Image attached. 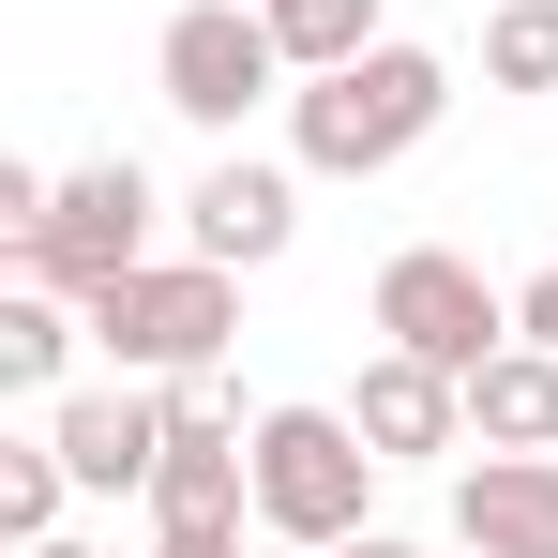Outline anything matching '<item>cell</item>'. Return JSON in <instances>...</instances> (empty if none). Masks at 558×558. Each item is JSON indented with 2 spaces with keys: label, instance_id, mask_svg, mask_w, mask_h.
Listing matches in <instances>:
<instances>
[{
  "label": "cell",
  "instance_id": "6da1fadb",
  "mask_svg": "<svg viewBox=\"0 0 558 558\" xmlns=\"http://www.w3.org/2000/svg\"><path fill=\"white\" fill-rule=\"evenodd\" d=\"M438 121H453V61H423V46H392V31H377L363 61H332V76L287 92V136H302L317 182H377V167H408Z\"/></svg>",
  "mask_w": 558,
  "mask_h": 558
},
{
  "label": "cell",
  "instance_id": "7a4b0ae2",
  "mask_svg": "<svg viewBox=\"0 0 558 558\" xmlns=\"http://www.w3.org/2000/svg\"><path fill=\"white\" fill-rule=\"evenodd\" d=\"M377 438L348 408H257V529L272 544H363V498H377Z\"/></svg>",
  "mask_w": 558,
  "mask_h": 558
},
{
  "label": "cell",
  "instance_id": "3957f363",
  "mask_svg": "<svg viewBox=\"0 0 558 558\" xmlns=\"http://www.w3.org/2000/svg\"><path fill=\"white\" fill-rule=\"evenodd\" d=\"M227 332H242V272L227 257H136L121 287H92V348L121 377H211Z\"/></svg>",
  "mask_w": 558,
  "mask_h": 558
},
{
  "label": "cell",
  "instance_id": "277c9868",
  "mask_svg": "<svg viewBox=\"0 0 558 558\" xmlns=\"http://www.w3.org/2000/svg\"><path fill=\"white\" fill-rule=\"evenodd\" d=\"M15 257H31V287H61V302H92V287H121L136 257H151V182H136V151H106V167H76V182L46 196V227H31Z\"/></svg>",
  "mask_w": 558,
  "mask_h": 558
},
{
  "label": "cell",
  "instance_id": "5b68a950",
  "mask_svg": "<svg viewBox=\"0 0 558 558\" xmlns=\"http://www.w3.org/2000/svg\"><path fill=\"white\" fill-rule=\"evenodd\" d=\"M377 332H392L408 363H453V377H483L498 348H513V302L468 272L453 242H408V257L377 272Z\"/></svg>",
  "mask_w": 558,
  "mask_h": 558
},
{
  "label": "cell",
  "instance_id": "8992f818",
  "mask_svg": "<svg viewBox=\"0 0 558 558\" xmlns=\"http://www.w3.org/2000/svg\"><path fill=\"white\" fill-rule=\"evenodd\" d=\"M151 76H167V106H182L196 136H227V121L287 76V46H272V15H257V0H182V15H167V46H151Z\"/></svg>",
  "mask_w": 558,
  "mask_h": 558
},
{
  "label": "cell",
  "instance_id": "52a82bcc",
  "mask_svg": "<svg viewBox=\"0 0 558 558\" xmlns=\"http://www.w3.org/2000/svg\"><path fill=\"white\" fill-rule=\"evenodd\" d=\"M348 423H363L392 468H423V453H453V438H468V377H453V363H408V348H377L363 392H348Z\"/></svg>",
  "mask_w": 558,
  "mask_h": 558
},
{
  "label": "cell",
  "instance_id": "ba28073f",
  "mask_svg": "<svg viewBox=\"0 0 558 558\" xmlns=\"http://www.w3.org/2000/svg\"><path fill=\"white\" fill-rule=\"evenodd\" d=\"M453 544L468 558H558V453H483L453 483Z\"/></svg>",
  "mask_w": 558,
  "mask_h": 558
},
{
  "label": "cell",
  "instance_id": "9c48e42d",
  "mask_svg": "<svg viewBox=\"0 0 558 558\" xmlns=\"http://www.w3.org/2000/svg\"><path fill=\"white\" fill-rule=\"evenodd\" d=\"M46 438H61V468H76L92 498H151V468H167V392H76Z\"/></svg>",
  "mask_w": 558,
  "mask_h": 558
},
{
  "label": "cell",
  "instance_id": "30bf717a",
  "mask_svg": "<svg viewBox=\"0 0 558 558\" xmlns=\"http://www.w3.org/2000/svg\"><path fill=\"white\" fill-rule=\"evenodd\" d=\"M182 227H196V257L257 272V257H287V227H302V182H287V167H257V151H227V167L182 196Z\"/></svg>",
  "mask_w": 558,
  "mask_h": 558
},
{
  "label": "cell",
  "instance_id": "8fae6325",
  "mask_svg": "<svg viewBox=\"0 0 558 558\" xmlns=\"http://www.w3.org/2000/svg\"><path fill=\"white\" fill-rule=\"evenodd\" d=\"M468 438H498V453H558V348H498V363L468 377Z\"/></svg>",
  "mask_w": 558,
  "mask_h": 558
},
{
  "label": "cell",
  "instance_id": "7c38bea8",
  "mask_svg": "<svg viewBox=\"0 0 558 558\" xmlns=\"http://www.w3.org/2000/svg\"><path fill=\"white\" fill-rule=\"evenodd\" d=\"M257 15H272V46L302 61V76H332V61L377 46V0H257Z\"/></svg>",
  "mask_w": 558,
  "mask_h": 558
},
{
  "label": "cell",
  "instance_id": "4fadbf2b",
  "mask_svg": "<svg viewBox=\"0 0 558 558\" xmlns=\"http://www.w3.org/2000/svg\"><path fill=\"white\" fill-rule=\"evenodd\" d=\"M61 348H76L61 287H15V302H0V392H46V377H61Z\"/></svg>",
  "mask_w": 558,
  "mask_h": 558
},
{
  "label": "cell",
  "instance_id": "5bb4252c",
  "mask_svg": "<svg viewBox=\"0 0 558 558\" xmlns=\"http://www.w3.org/2000/svg\"><path fill=\"white\" fill-rule=\"evenodd\" d=\"M483 76L498 92H558V0H498L483 15Z\"/></svg>",
  "mask_w": 558,
  "mask_h": 558
},
{
  "label": "cell",
  "instance_id": "9a60e30c",
  "mask_svg": "<svg viewBox=\"0 0 558 558\" xmlns=\"http://www.w3.org/2000/svg\"><path fill=\"white\" fill-rule=\"evenodd\" d=\"M61 483H76L61 438H15V453H0V529H15V544H46V529H61Z\"/></svg>",
  "mask_w": 558,
  "mask_h": 558
},
{
  "label": "cell",
  "instance_id": "2e32d148",
  "mask_svg": "<svg viewBox=\"0 0 558 558\" xmlns=\"http://www.w3.org/2000/svg\"><path fill=\"white\" fill-rule=\"evenodd\" d=\"M513 332H529V348H558V272H529V287H513Z\"/></svg>",
  "mask_w": 558,
  "mask_h": 558
},
{
  "label": "cell",
  "instance_id": "e0dca14e",
  "mask_svg": "<svg viewBox=\"0 0 558 558\" xmlns=\"http://www.w3.org/2000/svg\"><path fill=\"white\" fill-rule=\"evenodd\" d=\"M151 558H242V529H167Z\"/></svg>",
  "mask_w": 558,
  "mask_h": 558
},
{
  "label": "cell",
  "instance_id": "ac0fdd59",
  "mask_svg": "<svg viewBox=\"0 0 558 558\" xmlns=\"http://www.w3.org/2000/svg\"><path fill=\"white\" fill-rule=\"evenodd\" d=\"M332 558H423V544H377V529H363V544H332Z\"/></svg>",
  "mask_w": 558,
  "mask_h": 558
},
{
  "label": "cell",
  "instance_id": "d6986e66",
  "mask_svg": "<svg viewBox=\"0 0 558 558\" xmlns=\"http://www.w3.org/2000/svg\"><path fill=\"white\" fill-rule=\"evenodd\" d=\"M31 558H106V544H61V529H46V544H31Z\"/></svg>",
  "mask_w": 558,
  "mask_h": 558
},
{
  "label": "cell",
  "instance_id": "ffe728a7",
  "mask_svg": "<svg viewBox=\"0 0 558 558\" xmlns=\"http://www.w3.org/2000/svg\"><path fill=\"white\" fill-rule=\"evenodd\" d=\"M302 558H332V544H302Z\"/></svg>",
  "mask_w": 558,
  "mask_h": 558
}]
</instances>
